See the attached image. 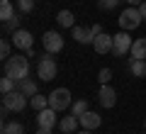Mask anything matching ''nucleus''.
<instances>
[{
    "mask_svg": "<svg viewBox=\"0 0 146 134\" xmlns=\"http://www.w3.org/2000/svg\"><path fill=\"white\" fill-rule=\"evenodd\" d=\"M73 29V39L78 44H93L95 41V34L90 32V27H71Z\"/></svg>",
    "mask_w": 146,
    "mask_h": 134,
    "instance_id": "nucleus-12",
    "label": "nucleus"
},
{
    "mask_svg": "<svg viewBox=\"0 0 146 134\" xmlns=\"http://www.w3.org/2000/svg\"><path fill=\"white\" fill-rule=\"evenodd\" d=\"M54 112H56L54 107H46V110H42V112H36V124H39V127H51L54 129V124H56Z\"/></svg>",
    "mask_w": 146,
    "mask_h": 134,
    "instance_id": "nucleus-14",
    "label": "nucleus"
},
{
    "mask_svg": "<svg viewBox=\"0 0 146 134\" xmlns=\"http://www.w3.org/2000/svg\"><path fill=\"white\" fill-rule=\"evenodd\" d=\"M73 20H76V17H73V12H71V10H61V12L56 15L58 27H73Z\"/></svg>",
    "mask_w": 146,
    "mask_h": 134,
    "instance_id": "nucleus-18",
    "label": "nucleus"
},
{
    "mask_svg": "<svg viewBox=\"0 0 146 134\" xmlns=\"http://www.w3.org/2000/svg\"><path fill=\"white\" fill-rule=\"evenodd\" d=\"M131 59H144L146 61V37L134 39V44H131Z\"/></svg>",
    "mask_w": 146,
    "mask_h": 134,
    "instance_id": "nucleus-16",
    "label": "nucleus"
},
{
    "mask_svg": "<svg viewBox=\"0 0 146 134\" xmlns=\"http://www.w3.org/2000/svg\"><path fill=\"white\" fill-rule=\"evenodd\" d=\"M42 44H44V49H46L49 54H58L63 49V37L58 34V32H44Z\"/></svg>",
    "mask_w": 146,
    "mask_h": 134,
    "instance_id": "nucleus-7",
    "label": "nucleus"
},
{
    "mask_svg": "<svg viewBox=\"0 0 146 134\" xmlns=\"http://www.w3.org/2000/svg\"><path fill=\"white\" fill-rule=\"evenodd\" d=\"M98 100H100V105H102V107H115V103H117V93H115V88L110 85H102L100 88V93H98Z\"/></svg>",
    "mask_w": 146,
    "mask_h": 134,
    "instance_id": "nucleus-9",
    "label": "nucleus"
},
{
    "mask_svg": "<svg viewBox=\"0 0 146 134\" xmlns=\"http://www.w3.org/2000/svg\"><path fill=\"white\" fill-rule=\"evenodd\" d=\"M12 44L17 49H22V51H29V49H34V37H32V32L20 27L17 32H12Z\"/></svg>",
    "mask_w": 146,
    "mask_h": 134,
    "instance_id": "nucleus-6",
    "label": "nucleus"
},
{
    "mask_svg": "<svg viewBox=\"0 0 146 134\" xmlns=\"http://www.w3.org/2000/svg\"><path fill=\"white\" fill-rule=\"evenodd\" d=\"M76 134H93L90 129H80V132H76Z\"/></svg>",
    "mask_w": 146,
    "mask_h": 134,
    "instance_id": "nucleus-33",
    "label": "nucleus"
},
{
    "mask_svg": "<svg viewBox=\"0 0 146 134\" xmlns=\"http://www.w3.org/2000/svg\"><path fill=\"white\" fill-rule=\"evenodd\" d=\"M0 56L5 59V61L10 59V41L7 39H3V44H0Z\"/></svg>",
    "mask_w": 146,
    "mask_h": 134,
    "instance_id": "nucleus-27",
    "label": "nucleus"
},
{
    "mask_svg": "<svg viewBox=\"0 0 146 134\" xmlns=\"http://www.w3.org/2000/svg\"><path fill=\"white\" fill-rule=\"evenodd\" d=\"M3 25H5V32H17L20 29V17H12V20L3 22Z\"/></svg>",
    "mask_w": 146,
    "mask_h": 134,
    "instance_id": "nucleus-24",
    "label": "nucleus"
},
{
    "mask_svg": "<svg viewBox=\"0 0 146 134\" xmlns=\"http://www.w3.org/2000/svg\"><path fill=\"white\" fill-rule=\"evenodd\" d=\"M29 56H10L5 61V76L12 78V81H25V78H29V61H27Z\"/></svg>",
    "mask_w": 146,
    "mask_h": 134,
    "instance_id": "nucleus-1",
    "label": "nucleus"
},
{
    "mask_svg": "<svg viewBox=\"0 0 146 134\" xmlns=\"http://www.w3.org/2000/svg\"><path fill=\"white\" fill-rule=\"evenodd\" d=\"M90 32L98 37V34H102V27H100V25H93V27H90Z\"/></svg>",
    "mask_w": 146,
    "mask_h": 134,
    "instance_id": "nucleus-30",
    "label": "nucleus"
},
{
    "mask_svg": "<svg viewBox=\"0 0 146 134\" xmlns=\"http://www.w3.org/2000/svg\"><path fill=\"white\" fill-rule=\"evenodd\" d=\"M27 107V95L20 93V90H12V93L3 95V110L7 112H20V110Z\"/></svg>",
    "mask_w": 146,
    "mask_h": 134,
    "instance_id": "nucleus-3",
    "label": "nucleus"
},
{
    "mask_svg": "<svg viewBox=\"0 0 146 134\" xmlns=\"http://www.w3.org/2000/svg\"><path fill=\"white\" fill-rule=\"evenodd\" d=\"M3 134H25V127L20 122H5L3 124Z\"/></svg>",
    "mask_w": 146,
    "mask_h": 134,
    "instance_id": "nucleus-21",
    "label": "nucleus"
},
{
    "mask_svg": "<svg viewBox=\"0 0 146 134\" xmlns=\"http://www.w3.org/2000/svg\"><path fill=\"white\" fill-rule=\"evenodd\" d=\"M144 129H146V119H144Z\"/></svg>",
    "mask_w": 146,
    "mask_h": 134,
    "instance_id": "nucleus-34",
    "label": "nucleus"
},
{
    "mask_svg": "<svg viewBox=\"0 0 146 134\" xmlns=\"http://www.w3.org/2000/svg\"><path fill=\"white\" fill-rule=\"evenodd\" d=\"M117 5H119V0H100V7L102 10H115Z\"/></svg>",
    "mask_w": 146,
    "mask_h": 134,
    "instance_id": "nucleus-28",
    "label": "nucleus"
},
{
    "mask_svg": "<svg viewBox=\"0 0 146 134\" xmlns=\"http://www.w3.org/2000/svg\"><path fill=\"white\" fill-rule=\"evenodd\" d=\"M17 7L22 12H32L34 10V0H17Z\"/></svg>",
    "mask_w": 146,
    "mask_h": 134,
    "instance_id": "nucleus-25",
    "label": "nucleus"
},
{
    "mask_svg": "<svg viewBox=\"0 0 146 134\" xmlns=\"http://www.w3.org/2000/svg\"><path fill=\"white\" fill-rule=\"evenodd\" d=\"M131 76H136V78L146 76V61L144 59H134V61H131Z\"/></svg>",
    "mask_w": 146,
    "mask_h": 134,
    "instance_id": "nucleus-20",
    "label": "nucleus"
},
{
    "mask_svg": "<svg viewBox=\"0 0 146 134\" xmlns=\"http://www.w3.org/2000/svg\"><path fill=\"white\" fill-rule=\"evenodd\" d=\"M112 44H115V37H110V34H98L95 37V41H93V49L98 54H107V51H112Z\"/></svg>",
    "mask_w": 146,
    "mask_h": 134,
    "instance_id": "nucleus-11",
    "label": "nucleus"
},
{
    "mask_svg": "<svg viewBox=\"0 0 146 134\" xmlns=\"http://www.w3.org/2000/svg\"><path fill=\"white\" fill-rule=\"evenodd\" d=\"M12 17H15V7H12V3H10V0H0V20L7 22V20H12Z\"/></svg>",
    "mask_w": 146,
    "mask_h": 134,
    "instance_id": "nucleus-17",
    "label": "nucleus"
},
{
    "mask_svg": "<svg viewBox=\"0 0 146 134\" xmlns=\"http://www.w3.org/2000/svg\"><path fill=\"white\" fill-rule=\"evenodd\" d=\"M49 107H54L56 112L71 107V93H68V88H56L54 93H49Z\"/></svg>",
    "mask_w": 146,
    "mask_h": 134,
    "instance_id": "nucleus-5",
    "label": "nucleus"
},
{
    "mask_svg": "<svg viewBox=\"0 0 146 134\" xmlns=\"http://www.w3.org/2000/svg\"><path fill=\"white\" fill-rule=\"evenodd\" d=\"M98 81L102 83V85H107V83L112 81V71H110V68H102V71H100V76H98Z\"/></svg>",
    "mask_w": 146,
    "mask_h": 134,
    "instance_id": "nucleus-26",
    "label": "nucleus"
},
{
    "mask_svg": "<svg viewBox=\"0 0 146 134\" xmlns=\"http://www.w3.org/2000/svg\"><path fill=\"white\" fill-rule=\"evenodd\" d=\"M17 81H12V78H3V81H0V93H3V95H5V93H12V90H17Z\"/></svg>",
    "mask_w": 146,
    "mask_h": 134,
    "instance_id": "nucleus-22",
    "label": "nucleus"
},
{
    "mask_svg": "<svg viewBox=\"0 0 146 134\" xmlns=\"http://www.w3.org/2000/svg\"><path fill=\"white\" fill-rule=\"evenodd\" d=\"M83 112H88V103H85V100H76V103H73V112H71V115L80 117Z\"/></svg>",
    "mask_w": 146,
    "mask_h": 134,
    "instance_id": "nucleus-23",
    "label": "nucleus"
},
{
    "mask_svg": "<svg viewBox=\"0 0 146 134\" xmlns=\"http://www.w3.org/2000/svg\"><path fill=\"white\" fill-rule=\"evenodd\" d=\"M36 134H54V129L51 127H39V129H36Z\"/></svg>",
    "mask_w": 146,
    "mask_h": 134,
    "instance_id": "nucleus-29",
    "label": "nucleus"
},
{
    "mask_svg": "<svg viewBox=\"0 0 146 134\" xmlns=\"http://www.w3.org/2000/svg\"><path fill=\"white\" fill-rule=\"evenodd\" d=\"M144 22V17H141V12H139V7H127L124 12L119 15V27L124 32H129V29H136V27Z\"/></svg>",
    "mask_w": 146,
    "mask_h": 134,
    "instance_id": "nucleus-4",
    "label": "nucleus"
},
{
    "mask_svg": "<svg viewBox=\"0 0 146 134\" xmlns=\"http://www.w3.org/2000/svg\"><path fill=\"white\" fill-rule=\"evenodd\" d=\"M29 103H32V107H34L36 112H42V110H46V107H49V95L44 98V95H39V93H36L34 98H29Z\"/></svg>",
    "mask_w": 146,
    "mask_h": 134,
    "instance_id": "nucleus-19",
    "label": "nucleus"
},
{
    "mask_svg": "<svg viewBox=\"0 0 146 134\" xmlns=\"http://www.w3.org/2000/svg\"><path fill=\"white\" fill-rule=\"evenodd\" d=\"M139 12H141V17L146 20V3H141V5H139Z\"/></svg>",
    "mask_w": 146,
    "mask_h": 134,
    "instance_id": "nucleus-31",
    "label": "nucleus"
},
{
    "mask_svg": "<svg viewBox=\"0 0 146 134\" xmlns=\"http://www.w3.org/2000/svg\"><path fill=\"white\" fill-rule=\"evenodd\" d=\"M127 3H129V5H131V7H139V5H141V3H144V0H127Z\"/></svg>",
    "mask_w": 146,
    "mask_h": 134,
    "instance_id": "nucleus-32",
    "label": "nucleus"
},
{
    "mask_svg": "<svg viewBox=\"0 0 146 134\" xmlns=\"http://www.w3.org/2000/svg\"><path fill=\"white\" fill-rule=\"evenodd\" d=\"M58 127H61L63 134H76L78 127H80V119L76 117V115H68V117H63L61 122H58Z\"/></svg>",
    "mask_w": 146,
    "mask_h": 134,
    "instance_id": "nucleus-13",
    "label": "nucleus"
},
{
    "mask_svg": "<svg viewBox=\"0 0 146 134\" xmlns=\"http://www.w3.org/2000/svg\"><path fill=\"white\" fill-rule=\"evenodd\" d=\"M131 44H134V41H131V37L127 34L124 29H122L119 34H115V44H112V54H115V56H124L127 51H131Z\"/></svg>",
    "mask_w": 146,
    "mask_h": 134,
    "instance_id": "nucleus-8",
    "label": "nucleus"
},
{
    "mask_svg": "<svg viewBox=\"0 0 146 134\" xmlns=\"http://www.w3.org/2000/svg\"><path fill=\"white\" fill-rule=\"evenodd\" d=\"M78 119H80V127H83V129H90V132H93V129H98L100 124H102V117H100L98 112H93V110L83 112Z\"/></svg>",
    "mask_w": 146,
    "mask_h": 134,
    "instance_id": "nucleus-10",
    "label": "nucleus"
},
{
    "mask_svg": "<svg viewBox=\"0 0 146 134\" xmlns=\"http://www.w3.org/2000/svg\"><path fill=\"white\" fill-rule=\"evenodd\" d=\"M17 90H20V93H25L27 98H34V95L39 93V85H36L34 78H25V81L17 83Z\"/></svg>",
    "mask_w": 146,
    "mask_h": 134,
    "instance_id": "nucleus-15",
    "label": "nucleus"
},
{
    "mask_svg": "<svg viewBox=\"0 0 146 134\" xmlns=\"http://www.w3.org/2000/svg\"><path fill=\"white\" fill-rule=\"evenodd\" d=\"M58 73V66L56 61L51 59V54H44V56H39V61H36V76L42 78V81H54Z\"/></svg>",
    "mask_w": 146,
    "mask_h": 134,
    "instance_id": "nucleus-2",
    "label": "nucleus"
}]
</instances>
